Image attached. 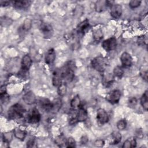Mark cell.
<instances>
[{"instance_id": "obj_42", "label": "cell", "mask_w": 148, "mask_h": 148, "mask_svg": "<svg viewBox=\"0 0 148 148\" xmlns=\"http://www.w3.org/2000/svg\"><path fill=\"white\" fill-rule=\"evenodd\" d=\"M10 4V2L8 1H1V5L2 6H8Z\"/></svg>"}, {"instance_id": "obj_41", "label": "cell", "mask_w": 148, "mask_h": 148, "mask_svg": "<svg viewBox=\"0 0 148 148\" xmlns=\"http://www.w3.org/2000/svg\"><path fill=\"white\" fill-rule=\"evenodd\" d=\"M6 86L5 85H2L1 87L0 88V94H4L6 92Z\"/></svg>"}, {"instance_id": "obj_12", "label": "cell", "mask_w": 148, "mask_h": 148, "mask_svg": "<svg viewBox=\"0 0 148 148\" xmlns=\"http://www.w3.org/2000/svg\"><path fill=\"white\" fill-rule=\"evenodd\" d=\"M56 58V52L54 49H50L47 50L45 54V62L48 65H51Z\"/></svg>"}, {"instance_id": "obj_37", "label": "cell", "mask_w": 148, "mask_h": 148, "mask_svg": "<svg viewBox=\"0 0 148 148\" xmlns=\"http://www.w3.org/2000/svg\"><path fill=\"white\" fill-rule=\"evenodd\" d=\"M27 146L28 147H36V143L35 142V140L34 139H30L29 140L27 143Z\"/></svg>"}, {"instance_id": "obj_30", "label": "cell", "mask_w": 148, "mask_h": 148, "mask_svg": "<svg viewBox=\"0 0 148 148\" xmlns=\"http://www.w3.org/2000/svg\"><path fill=\"white\" fill-rule=\"evenodd\" d=\"M117 128L119 130H123L126 128L127 126V122L126 120L124 119H121L117 123Z\"/></svg>"}, {"instance_id": "obj_31", "label": "cell", "mask_w": 148, "mask_h": 148, "mask_svg": "<svg viewBox=\"0 0 148 148\" xmlns=\"http://www.w3.org/2000/svg\"><path fill=\"white\" fill-rule=\"evenodd\" d=\"M61 101L60 99H56L55 101L53 102V109L52 110H58L61 106Z\"/></svg>"}, {"instance_id": "obj_18", "label": "cell", "mask_w": 148, "mask_h": 148, "mask_svg": "<svg viewBox=\"0 0 148 148\" xmlns=\"http://www.w3.org/2000/svg\"><path fill=\"white\" fill-rule=\"evenodd\" d=\"M31 2L29 1H15L13 2V5L16 9H25L28 8Z\"/></svg>"}, {"instance_id": "obj_11", "label": "cell", "mask_w": 148, "mask_h": 148, "mask_svg": "<svg viewBox=\"0 0 148 148\" xmlns=\"http://www.w3.org/2000/svg\"><path fill=\"white\" fill-rule=\"evenodd\" d=\"M21 70L28 72L32 65V60L28 54H26L22 58L21 60Z\"/></svg>"}, {"instance_id": "obj_9", "label": "cell", "mask_w": 148, "mask_h": 148, "mask_svg": "<svg viewBox=\"0 0 148 148\" xmlns=\"http://www.w3.org/2000/svg\"><path fill=\"white\" fill-rule=\"evenodd\" d=\"M123 8L120 4H113L110 6V15L114 18H119L121 16Z\"/></svg>"}, {"instance_id": "obj_33", "label": "cell", "mask_w": 148, "mask_h": 148, "mask_svg": "<svg viewBox=\"0 0 148 148\" xmlns=\"http://www.w3.org/2000/svg\"><path fill=\"white\" fill-rule=\"evenodd\" d=\"M142 1L139 0H132L129 2V6L132 9H135L139 7Z\"/></svg>"}, {"instance_id": "obj_7", "label": "cell", "mask_w": 148, "mask_h": 148, "mask_svg": "<svg viewBox=\"0 0 148 148\" xmlns=\"http://www.w3.org/2000/svg\"><path fill=\"white\" fill-rule=\"evenodd\" d=\"M97 119L99 124L103 125L109 121V116L107 112L102 108H99L97 110Z\"/></svg>"}, {"instance_id": "obj_24", "label": "cell", "mask_w": 148, "mask_h": 148, "mask_svg": "<svg viewBox=\"0 0 148 148\" xmlns=\"http://www.w3.org/2000/svg\"><path fill=\"white\" fill-rule=\"evenodd\" d=\"M140 104L145 110L148 109V94L147 91H145L140 98Z\"/></svg>"}, {"instance_id": "obj_1", "label": "cell", "mask_w": 148, "mask_h": 148, "mask_svg": "<svg viewBox=\"0 0 148 148\" xmlns=\"http://www.w3.org/2000/svg\"><path fill=\"white\" fill-rule=\"evenodd\" d=\"M75 68V64L73 61H70L66 62L60 69L62 80H64L65 82H71L74 77Z\"/></svg>"}, {"instance_id": "obj_40", "label": "cell", "mask_w": 148, "mask_h": 148, "mask_svg": "<svg viewBox=\"0 0 148 148\" xmlns=\"http://www.w3.org/2000/svg\"><path fill=\"white\" fill-rule=\"evenodd\" d=\"M144 42H145V38L143 36H139L138 37V44L141 45H143L144 44Z\"/></svg>"}, {"instance_id": "obj_32", "label": "cell", "mask_w": 148, "mask_h": 148, "mask_svg": "<svg viewBox=\"0 0 148 148\" xmlns=\"http://www.w3.org/2000/svg\"><path fill=\"white\" fill-rule=\"evenodd\" d=\"M56 142L60 146H61L64 144H66V140L64 136L60 135L56 139Z\"/></svg>"}, {"instance_id": "obj_34", "label": "cell", "mask_w": 148, "mask_h": 148, "mask_svg": "<svg viewBox=\"0 0 148 148\" xmlns=\"http://www.w3.org/2000/svg\"><path fill=\"white\" fill-rule=\"evenodd\" d=\"M128 104L130 108H135L137 104L136 98L135 97H131L130 98H129Z\"/></svg>"}, {"instance_id": "obj_10", "label": "cell", "mask_w": 148, "mask_h": 148, "mask_svg": "<svg viewBox=\"0 0 148 148\" xmlns=\"http://www.w3.org/2000/svg\"><path fill=\"white\" fill-rule=\"evenodd\" d=\"M121 64L124 67L128 68L131 66L132 64V58L130 54L127 52H124L122 53L120 57Z\"/></svg>"}, {"instance_id": "obj_39", "label": "cell", "mask_w": 148, "mask_h": 148, "mask_svg": "<svg viewBox=\"0 0 148 148\" xmlns=\"http://www.w3.org/2000/svg\"><path fill=\"white\" fill-rule=\"evenodd\" d=\"M88 141V137L87 136H83L80 138V143L82 144H86Z\"/></svg>"}, {"instance_id": "obj_8", "label": "cell", "mask_w": 148, "mask_h": 148, "mask_svg": "<svg viewBox=\"0 0 148 148\" xmlns=\"http://www.w3.org/2000/svg\"><path fill=\"white\" fill-rule=\"evenodd\" d=\"M40 30L41 32L43 34V36L46 38H50L53 35V27L49 23H42L40 26Z\"/></svg>"}, {"instance_id": "obj_25", "label": "cell", "mask_w": 148, "mask_h": 148, "mask_svg": "<svg viewBox=\"0 0 148 148\" xmlns=\"http://www.w3.org/2000/svg\"><path fill=\"white\" fill-rule=\"evenodd\" d=\"M112 142L110 144L113 145H116L119 143L121 142V135L120 132L117 131H114L112 134Z\"/></svg>"}, {"instance_id": "obj_6", "label": "cell", "mask_w": 148, "mask_h": 148, "mask_svg": "<svg viewBox=\"0 0 148 148\" xmlns=\"http://www.w3.org/2000/svg\"><path fill=\"white\" fill-rule=\"evenodd\" d=\"M40 114L38 110L36 108L32 109L27 117V122L31 124H36L38 123L40 120Z\"/></svg>"}, {"instance_id": "obj_16", "label": "cell", "mask_w": 148, "mask_h": 148, "mask_svg": "<svg viewBox=\"0 0 148 148\" xmlns=\"http://www.w3.org/2000/svg\"><path fill=\"white\" fill-rule=\"evenodd\" d=\"M114 80V76L113 74L110 73H106L103 75L102 76V83L104 86L108 87L110 86Z\"/></svg>"}, {"instance_id": "obj_26", "label": "cell", "mask_w": 148, "mask_h": 148, "mask_svg": "<svg viewBox=\"0 0 148 148\" xmlns=\"http://www.w3.org/2000/svg\"><path fill=\"white\" fill-rule=\"evenodd\" d=\"M67 91V86L65 82H62L60 85L58 86L57 92L60 96H64Z\"/></svg>"}, {"instance_id": "obj_13", "label": "cell", "mask_w": 148, "mask_h": 148, "mask_svg": "<svg viewBox=\"0 0 148 148\" xmlns=\"http://www.w3.org/2000/svg\"><path fill=\"white\" fill-rule=\"evenodd\" d=\"M41 108L46 111H51L53 109V102L47 98H42L39 101Z\"/></svg>"}, {"instance_id": "obj_4", "label": "cell", "mask_w": 148, "mask_h": 148, "mask_svg": "<svg viewBox=\"0 0 148 148\" xmlns=\"http://www.w3.org/2000/svg\"><path fill=\"white\" fill-rule=\"evenodd\" d=\"M121 98V92L119 90H114L109 92L106 96V99L112 104L117 103Z\"/></svg>"}, {"instance_id": "obj_14", "label": "cell", "mask_w": 148, "mask_h": 148, "mask_svg": "<svg viewBox=\"0 0 148 148\" xmlns=\"http://www.w3.org/2000/svg\"><path fill=\"white\" fill-rule=\"evenodd\" d=\"M23 99L24 102L28 105H32L36 101V97L32 91H28L26 92L23 97Z\"/></svg>"}, {"instance_id": "obj_21", "label": "cell", "mask_w": 148, "mask_h": 148, "mask_svg": "<svg viewBox=\"0 0 148 148\" xmlns=\"http://www.w3.org/2000/svg\"><path fill=\"white\" fill-rule=\"evenodd\" d=\"M89 23L87 19L82 21L77 27V32L78 33H84L89 28Z\"/></svg>"}, {"instance_id": "obj_19", "label": "cell", "mask_w": 148, "mask_h": 148, "mask_svg": "<svg viewBox=\"0 0 148 148\" xmlns=\"http://www.w3.org/2000/svg\"><path fill=\"white\" fill-rule=\"evenodd\" d=\"M108 6L107 1H98L95 5V9L97 12H101L106 10Z\"/></svg>"}, {"instance_id": "obj_5", "label": "cell", "mask_w": 148, "mask_h": 148, "mask_svg": "<svg viewBox=\"0 0 148 148\" xmlns=\"http://www.w3.org/2000/svg\"><path fill=\"white\" fill-rule=\"evenodd\" d=\"M117 46V40L114 37H111L103 41L102 46L107 51L113 50Z\"/></svg>"}, {"instance_id": "obj_27", "label": "cell", "mask_w": 148, "mask_h": 148, "mask_svg": "<svg viewBox=\"0 0 148 148\" xmlns=\"http://www.w3.org/2000/svg\"><path fill=\"white\" fill-rule=\"evenodd\" d=\"M124 74V70L122 67L120 66H116L113 69V75L114 77H117L118 78H121Z\"/></svg>"}, {"instance_id": "obj_17", "label": "cell", "mask_w": 148, "mask_h": 148, "mask_svg": "<svg viewBox=\"0 0 148 148\" xmlns=\"http://www.w3.org/2000/svg\"><path fill=\"white\" fill-rule=\"evenodd\" d=\"M88 117V112L87 110L82 107L80 106L78 112H77V121L82 122L86 121Z\"/></svg>"}, {"instance_id": "obj_22", "label": "cell", "mask_w": 148, "mask_h": 148, "mask_svg": "<svg viewBox=\"0 0 148 148\" xmlns=\"http://www.w3.org/2000/svg\"><path fill=\"white\" fill-rule=\"evenodd\" d=\"M13 132L14 136L20 140H24L26 136V132L19 128H14Z\"/></svg>"}, {"instance_id": "obj_3", "label": "cell", "mask_w": 148, "mask_h": 148, "mask_svg": "<svg viewBox=\"0 0 148 148\" xmlns=\"http://www.w3.org/2000/svg\"><path fill=\"white\" fill-rule=\"evenodd\" d=\"M107 61L102 56H98L91 61V66L96 71L103 72L107 67Z\"/></svg>"}, {"instance_id": "obj_38", "label": "cell", "mask_w": 148, "mask_h": 148, "mask_svg": "<svg viewBox=\"0 0 148 148\" xmlns=\"http://www.w3.org/2000/svg\"><path fill=\"white\" fill-rule=\"evenodd\" d=\"M140 76L144 79L145 81H147V70H143L140 72Z\"/></svg>"}, {"instance_id": "obj_20", "label": "cell", "mask_w": 148, "mask_h": 148, "mask_svg": "<svg viewBox=\"0 0 148 148\" xmlns=\"http://www.w3.org/2000/svg\"><path fill=\"white\" fill-rule=\"evenodd\" d=\"M92 36L95 41H100L103 38V33L101 28L99 27H94L92 29Z\"/></svg>"}, {"instance_id": "obj_29", "label": "cell", "mask_w": 148, "mask_h": 148, "mask_svg": "<svg viewBox=\"0 0 148 148\" xmlns=\"http://www.w3.org/2000/svg\"><path fill=\"white\" fill-rule=\"evenodd\" d=\"M2 139L3 142L8 144L12 139V134L11 132H5L3 134Z\"/></svg>"}, {"instance_id": "obj_23", "label": "cell", "mask_w": 148, "mask_h": 148, "mask_svg": "<svg viewBox=\"0 0 148 148\" xmlns=\"http://www.w3.org/2000/svg\"><path fill=\"white\" fill-rule=\"evenodd\" d=\"M136 145V142L134 138L131 137L128 138L127 140L124 141L123 145L122 146L124 148H131V147H135Z\"/></svg>"}, {"instance_id": "obj_15", "label": "cell", "mask_w": 148, "mask_h": 148, "mask_svg": "<svg viewBox=\"0 0 148 148\" xmlns=\"http://www.w3.org/2000/svg\"><path fill=\"white\" fill-rule=\"evenodd\" d=\"M63 82L61 76V74L60 72V70L58 69L54 71L53 75L52 78V83L54 86L58 87L59 85L61 84V83Z\"/></svg>"}, {"instance_id": "obj_28", "label": "cell", "mask_w": 148, "mask_h": 148, "mask_svg": "<svg viewBox=\"0 0 148 148\" xmlns=\"http://www.w3.org/2000/svg\"><path fill=\"white\" fill-rule=\"evenodd\" d=\"M80 99L78 95L75 96L71 101V106L73 108H79L80 106Z\"/></svg>"}, {"instance_id": "obj_2", "label": "cell", "mask_w": 148, "mask_h": 148, "mask_svg": "<svg viewBox=\"0 0 148 148\" xmlns=\"http://www.w3.org/2000/svg\"><path fill=\"white\" fill-rule=\"evenodd\" d=\"M25 110L23 106L19 103L12 105L8 110V115L10 119L17 120L23 117Z\"/></svg>"}, {"instance_id": "obj_35", "label": "cell", "mask_w": 148, "mask_h": 148, "mask_svg": "<svg viewBox=\"0 0 148 148\" xmlns=\"http://www.w3.org/2000/svg\"><path fill=\"white\" fill-rule=\"evenodd\" d=\"M66 146L68 147H75L76 146V142L72 137H69L66 140Z\"/></svg>"}, {"instance_id": "obj_36", "label": "cell", "mask_w": 148, "mask_h": 148, "mask_svg": "<svg viewBox=\"0 0 148 148\" xmlns=\"http://www.w3.org/2000/svg\"><path fill=\"white\" fill-rule=\"evenodd\" d=\"M105 144V142L102 139H97L94 142V145L96 147H103V145Z\"/></svg>"}]
</instances>
